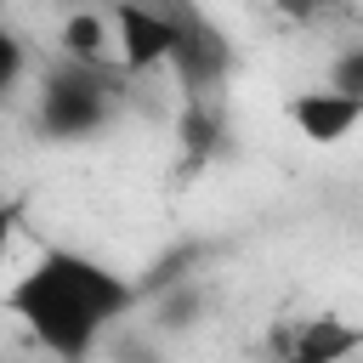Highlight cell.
Segmentation results:
<instances>
[{
	"label": "cell",
	"mask_w": 363,
	"mask_h": 363,
	"mask_svg": "<svg viewBox=\"0 0 363 363\" xmlns=\"http://www.w3.org/2000/svg\"><path fill=\"white\" fill-rule=\"evenodd\" d=\"M6 306L34 329V340L45 352H57L62 363H85L96 335L136 306V289L125 278H113L108 267H96L91 255L74 250H45L6 295Z\"/></svg>",
	"instance_id": "6da1fadb"
},
{
	"label": "cell",
	"mask_w": 363,
	"mask_h": 363,
	"mask_svg": "<svg viewBox=\"0 0 363 363\" xmlns=\"http://www.w3.org/2000/svg\"><path fill=\"white\" fill-rule=\"evenodd\" d=\"M113 96H119V85H113L108 62H74V57H62L45 74V91H40V125H45V136H62V142L91 136V130L108 125Z\"/></svg>",
	"instance_id": "7a4b0ae2"
},
{
	"label": "cell",
	"mask_w": 363,
	"mask_h": 363,
	"mask_svg": "<svg viewBox=\"0 0 363 363\" xmlns=\"http://www.w3.org/2000/svg\"><path fill=\"white\" fill-rule=\"evenodd\" d=\"M363 346V329L340 323V318H295V323H272L267 352L278 363H340Z\"/></svg>",
	"instance_id": "3957f363"
},
{
	"label": "cell",
	"mask_w": 363,
	"mask_h": 363,
	"mask_svg": "<svg viewBox=\"0 0 363 363\" xmlns=\"http://www.w3.org/2000/svg\"><path fill=\"white\" fill-rule=\"evenodd\" d=\"M113 28H119V57L125 68H153V62H170V45H176V23L164 11H153L147 0H113Z\"/></svg>",
	"instance_id": "277c9868"
},
{
	"label": "cell",
	"mask_w": 363,
	"mask_h": 363,
	"mask_svg": "<svg viewBox=\"0 0 363 363\" xmlns=\"http://www.w3.org/2000/svg\"><path fill=\"white\" fill-rule=\"evenodd\" d=\"M176 136H182V170H199L204 159H216V153H221V136H227L221 96H216V91H182Z\"/></svg>",
	"instance_id": "5b68a950"
},
{
	"label": "cell",
	"mask_w": 363,
	"mask_h": 363,
	"mask_svg": "<svg viewBox=\"0 0 363 363\" xmlns=\"http://www.w3.org/2000/svg\"><path fill=\"white\" fill-rule=\"evenodd\" d=\"M289 119L301 125V136L306 142H340L357 119H363V102L357 96H340V91H301L295 102H289Z\"/></svg>",
	"instance_id": "8992f818"
},
{
	"label": "cell",
	"mask_w": 363,
	"mask_h": 363,
	"mask_svg": "<svg viewBox=\"0 0 363 363\" xmlns=\"http://www.w3.org/2000/svg\"><path fill=\"white\" fill-rule=\"evenodd\" d=\"M62 57H74V62H108V23L96 11H74L62 23Z\"/></svg>",
	"instance_id": "52a82bcc"
},
{
	"label": "cell",
	"mask_w": 363,
	"mask_h": 363,
	"mask_svg": "<svg viewBox=\"0 0 363 363\" xmlns=\"http://www.w3.org/2000/svg\"><path fill=\"white\" fill-rule=\"evenodd\" d=\"M329 91H340V96H357V102H363V45H352L346 57H335V62H329Z\"/></svg>",
	"instance_id": "ba28073f"
},
{
	"label": "cell",
	"mask_w": 363,
	"mask_h": 363,
	"mask_svg": "<svg viewBox=\"0 0 363 363\" xmlns=\"http://www.w3.org/2000/svg\"><path fill=\"white\" fill-rule=\"evenodd\" d=\"M193 312H199V289H170V301L159 306V323L182 329V323H193Z\"/></svg>",
	"instance_id": "9c48e42d"
},
{
	"label": "cell",
	"mask_w": 363,
	"mask_h": 363,
	"mask_svg": "<svg viewBox=\"0 0 363 363\" xmlns=\"http://www.w3.org/2000/svg\"><path fill=\"white\" fill-rule=\"evenodd\" d=\"M272 6H278L289 23H318V17H329L340 0H272Z\"/></svg>",
	"instance_id": "30bf717a"
},
{
	"label": "cell",
	"mask_w": 363,
	"mask_h": 363,
	"mask_svg": "<svg viewBox=\"0 0 363 363\" xmlns=\"http://www.w3.org/2000/svg\"><path fill=\"white\" fill-rule=\"evenodd\" d=\"M17 74H23V40L0 28V91H6V85H11Z\"/></svg>",
	"instance_id": "8fae6325"
},
{
	"label": "cell",
	"mask_w": 363,
	"mask_h": 363,
	"mask_svg": "<svg viewBox=\"0 0 363 363\" xmlns=\"http://www.w3.org/2000/svg\"><path fill=\"white\" fill-rule=\"evenodd\" d=\"M23 210H28V199H6V204H0V255H6V244H11V233H17V221H23Z\"/></svg>",
	"instance_id": "7c38bea8"
}]
</instances>
